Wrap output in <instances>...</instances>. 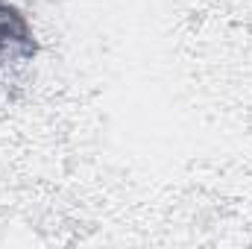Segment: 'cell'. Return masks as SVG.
Segmentation results:
<instances>
[{
    "label": "cell",
    "mask_w": 252,
    "mask_h": 249,
    "mask_svg": "<svg viewBox=\"0 0 252 249\" xmlns=\"http://www.w3.org/2000/svg\"><path fill=\"white\" fill-rule=\"evenodd\" d=\"M35 53V41L24 15L0 0V62L6 59H27Z\"/></svg>",
    "instance_id": "1"
}]
</instances>
